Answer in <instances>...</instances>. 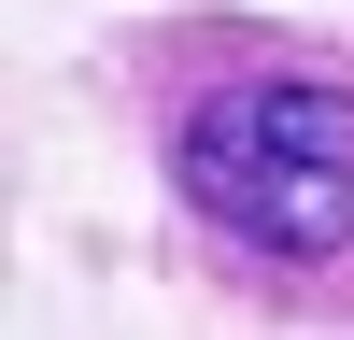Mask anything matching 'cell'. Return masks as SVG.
Segmentation results:
<instances>
[{
	"mask_svg": "<svg viewBox=\"0 0 354 340\" xmlns=\"http://www.w3.org/2000/svg\"><path fill=\"white\" fill-rule=\"evenodd\" d=\"M128 100L170 213L227 298L354 312V57L255 15H185L128 43Z\"/></svg>",
	"mask_w": 354,
	"mask_h": 340,
	"instance_id": "1",
	"label": "cell"
}]
</instances>
